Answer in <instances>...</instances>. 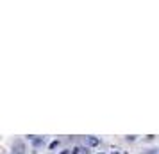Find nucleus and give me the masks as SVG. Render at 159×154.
<instances>
[{
  "instance_id": "nucleus-1",
  "label": "nucleus",
  "mask_w": 159,
  "mask_h": 154,
  "mask_svg": "<svg viewBox=\"0 0 159 154\" xmlns=\"http://www.w3.org/2000/svg\"><path fill=\"white\" fill-rule=\"evenodd\" d=\"M24 149H25L24 143H20V142H18L16 147H14V150H13V154H24Z\"/></svg>"
},
{
  "instance_id": "nucleus-2",
  "label": "nucleus",
  "mask_w": 159,
  "mask_h": 154,
  "mask_svg": "<svg viewBox=\"0 0 159 154\" xmlns=\"http://www.w3.org/2000/svg\"><path fill=\"white\" fill-rule=\"evenodd\" d=\"M88 143H89V145H97V143H98V140H97V138H93V136H89V138H88Z\"/></svg>"
},
{
  "instance_id": "nucleus-3",
  "label": "nucleus",
  "mask_w": 159,
  "mask_h": 154,
  "mask_svg": "<svg viewBox=\"0 0 159 154\" xmlns=\"http://www.w3.org/2000/svg\"><path fill=\"white\" fill-rule=\"evenodd\" d=\"M113 154H118V152H113Z\"/></svg>"
}]
</instances>
